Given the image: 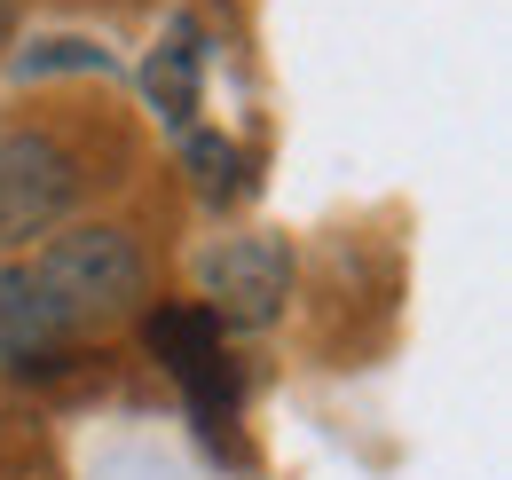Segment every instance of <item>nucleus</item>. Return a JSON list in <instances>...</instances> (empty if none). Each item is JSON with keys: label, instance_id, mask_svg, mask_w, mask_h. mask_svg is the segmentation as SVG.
Wrapping results in <instances>:
<instances>
[{"label": "nucleus", "instance_id": "20e7f679", "mask_svg": "<svg viewBox=\"0 0 512 480\" xmlns=\"http://www.w3.org/2000/svg\"><path fill=\"white\" fill-rule=\"evenodd\" d=\"M64 347H71V331L56 323V307L40 300L32 268H0V355L16 370H32V362H56Z\"/></svg>", "mask_w": 512, "mask_h": 480}, {"label": "nucleus", "instance_id": "0eeeda50", "mask_svg": "<svg viewBox=\"0 0 512 480\" xmlns=\"http://www.w3.org/2000/svg\"><path fill=\"white\" fill-rule=\"evenodd\" d=\"M8 32H16V0H0V48H8Z\"/></svg>", "mask_w": 512, "mask_h": 480}, {"label": "nucleus", "instance_id": "423d86ee", "mask_svg": "<svg viewBox=\"0 0 512 480\" xmlns=\"http://www.w3.org/2000/svg\"><path fill=\"white\" fill-rule=\"evenodd\" d=\"M190 166H197V189H205L213 205L245 197V150H237V142H221V134H190Z\"/></svg>", "mask_w": 512, "mask_h": 480}, {"label": "nucleus", "instance_id": "f257e3e1", "mask_svg": "<svg viewBox=\"0 0 512 480\" xmlns=\"http://www.w3.org/2000/svg\"><path fill=\"white\" fill-rule=\"evenodd\" d=\"M32 284H40V300L56 307V323L79 339V331H111V323L142 315L150 268H142V252H134L127 229H111V221H79V229H64V237L40 244Z\"/></svg>", "mask_w": 512, "mask_h": 480}, {"label": "nucleus", "instance_id": "7ed1b4c3", "mask_svg": "<svg viewBox=\"0 0 512 480\" xmlns=\"http://www.w3.org/2000/svg\"><path fill=\"white\" fill-rule=\"evenodd\" d=\"M197 292H205L213 323L260 331L292 300V252H284V237H229L197 260Z\"/></svg>", "mask_w": 512, "mask_h": 480}, {"label": "nucleus", "instance_id": "39448f33", "mask_svg": "<svg viewBox=\"0 0 512 480\" xmlns=\"http://www.w3.org/2000/svg\"><path fill=\"white\" fill-rule=\"evenodd\" d=\"M142 79H150V95H158V111H166V119H190V111H197V32H190V24L150 56Z\"/></svg>", "mask_w": 512, "mask_h": 480}, {"label": "nucleus", "instance_id": "f03ea898", "mask_svg": "<svg viewBox=\"0 0 512 480\" xmlns=\"http://www.w3.org/2000/svg\"><path fill=\"white\" fill-rule=\"evenodd\" d=\"M71 197H79V166H71L64 142L8 126L0 134V244L48 237L71 213Z\"/></svg>", "mask_w": 512, "mask_h": 480}]
</instances>
